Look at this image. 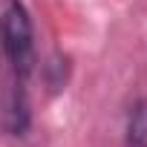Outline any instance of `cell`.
<instances>
[{
  "mask_svg": "<svg viewBox=\"0 0 147 147\" xmlns=\"http://www.w3.org/2000/svg\"><path fill=\"white\" fill-rule=\"evenodd\" d=\"M0 43H3V55L18 78V87H23V81L35 66V32L29 12L23 9L20 0L0 3Z\"/></svg>",
  "mask_w": 147,
  "mask_h": 147,
  "instance_id": "6da1fadb",
  "label": "cell"
},
{
  "mask_svg": "<svg viewBox=\"0 0 147 147\" xmlns=\"http://www.w3.org/2000/svg\"><path fill=\"white\" fill-rule=\"evenodd\" d=\"M127 144L130 147H147V98L138 101L127 121Z\"/></svg>",
  "mask_w": 147,
  "mask_h": 147,
  "instance_id": "7a4b0ae2",
  "label": "cell"
}]
</instances>
